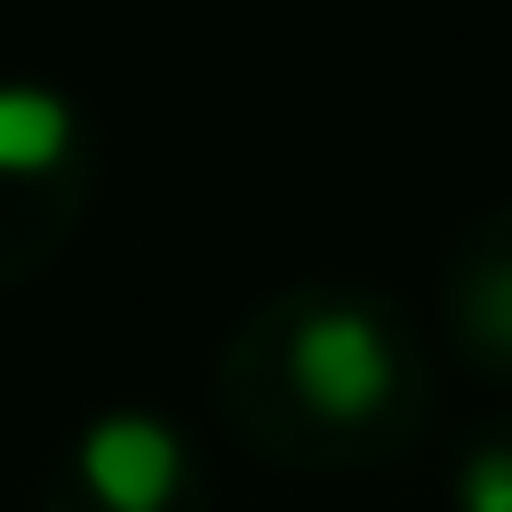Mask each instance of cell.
<instances>
[{"instance_id":"3957f363","label":"cell","mask_w":512,"mask_h":512,"mask_svg":"<svg viewBox=\"0 0 512 512\" xmlns=\"http://www.w3.org/2000/svg\"><path fill=\"white\" fill-rule=\"evenodd\" d=\"M440 328L464 368L512 384V200L464 224L448 272H440Z\"/></svg>"},{"instance_id":"6da1fadb","label":"cell","mask_w":512,"mask_h":512,"mask_svg":"<svg viewBox=\"0 0 512 512\" xmlns=\"http://www.w3.org/2000/svg\"><path fill=\"white\" fill-rule=\"evenodd\" d=\"M224 432L288 472H360L400 456L432 416L424 344L368 288H280L216 352Z\"/></svg>"},{"instance_id":"7a4b0ae2","label":"cell","mask_w":512,"mask_h":512,"mask_svg":"<svg viewBox=\"0 0 512 512\" xmlns=\"http://www.w3.org/2000/svg\"><path fill=\"white\" fill-rule=\"evenodd\" d=\"M96 192V152L56 88H0V288L48 272L80 232Z\"/></svg>"},{"instance_id":"277c9868","label":"cell","mask_w":512,"mask_h":512,"mask_svg":"<svg viewBox=\"0 0 512 512\" xmlns=\"http://www.w3.org/2000/svg\"><path fill=\"white\" fill-rule=\"evenodd\" d=\"M456 512H512V416L464 440V456H456Z\"/></svg>"}]
</instances>
